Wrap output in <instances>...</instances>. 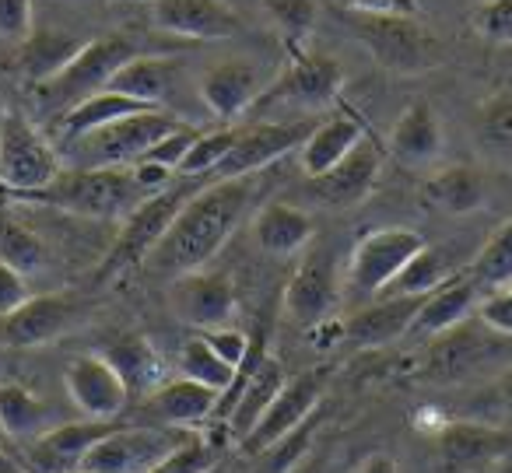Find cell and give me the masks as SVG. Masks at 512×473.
I'll return each instance as SVG.
<instances>
[{
    "instance_id": "6da1fadb",
    "label": "cell",
    "mask_w": 512,
    "mask_h": 473,
    "mask_svg": "<svg viewBox=\"0 0 512 473\" xmlns=\"http://www.w3.org/2000/svg\"><path fill=\"white\" fill-rule=\"evenodd\" d=\"M253 197L256 176L214 179L200 193L193 190L141 267L165 277V281L207 267L225 249V242L235 235V228L242 225Z\"/></svg>"
},
{
    "instance_id": "7a4b0ae2",
    "label": "cell",
    "mask_w": 512,
    "mask_h": 473,
    "mask_svg": "<svg viewBox=\"0 0 512 473\" xmlns=\"http://www.w3.org/2000/svg\"><path fill=\"white\" fill-rule=\"evenodd\" d=\"M144 197H151L137 183L130 165H74L60 169L46 190L32 193L29 200L60 207L67 214L92 221H123Z\"/></svg>"
},
{
    "instance_id": "3957f363",
    "label": "cell",
    "mask_w": 512,
    "mask_h": 473,
    "mask_svg": "<svg viewBox=\"0 0 512 473\" xmlns=\"http://www.w3.org/2000/svg\"><path fill=\"white\" fill-rule=\"evenodd\" d=\"M348 29L390 74H425L442 60L435 36L414 15H365L344 11Z\"/></svg>"
},
{
    "instance_id": "277c9868",
    "label": "cell",
    "mask_w": 512,
    "mask_h": 473,
    "mask_svg": "<svg viewBox=\"0 0 512 473\" xmlns=\"http://www.w3.org/2000/svg\"><path fill=\"white\" fill-rule=\"evenodd\" d=\"M130 57H137V50L127 36L88 39V43L81 46V53L64 67V71L32 88V99H36L39 113L64 116L67 109L78 106L81 99L102 92V88L109 85V78H113Z\"/></svg>"
},
{
    "instance_id": "5b68a950",
    "label": "cell",
    "mask_w": 512,
    "mask_h": 473,
    "mask_svg": "<svg viewBox=\"0 0 512 473\" xmlns=\"http://www.w3.org/2000/svg\"><path fill=\"white\" fill-rule=\"evenodd\" d=\"M57 148L36 130L29 116L18 109L0 106V193L25 197L46 190L60 176Z\"/></svg>"
},
{
    "instance_id": "8992f818",
    "label": "cell",
    "mask_w": 512,
    "mask_h": 473,
    "mask_svg": "<svg viewBox=\"0 0 512 473\" xmlns=\"http://www.w3.org/2000/svg\"><path fill=\"white\" fill-rule=\"evenodd\" d=\"M197 431L165 428V424H141L127 421L116 431H109L102 442H95L85 452L78 470L88 473H148L162 456H169L176 445L193 438Z\"/></svg>"
},
{
    "instance_id": "52a82bcc",
    "label": "cell",
    "mask_w": 512,
    "mask_h": 473,
    "mask_svg": "<svg viewBox=\"0 0 512 473\" xmlns=\"http://www.w3.org/2000/svg\"><path fill=\"white\" fill-rule=\"evenodd\" d=\"M190 193L193 190H179V186L169 190V186H165V190L144 197L141 204L123 218L120 235H116L113 249L106 253V260H102V267L95 277H99V281H113V277L141 267V263L148 260L151 249L158 246V239L165 235V228L172 225V218H176V211L183 207V200L190 197Z\"/></svg>"
},
{
    "instance_id": "ba28073f",
    "label": "cell",
    "mask_w": 512,
    "mask_h": 473,
    "mask_svg": "<svg viewBox=\"0 0 512 473\" xmlns=\"http://www.w3.org/2000/svg\"><path fill=\"white\" fill-rule=\"evenodd\" d=\"M179 127H183L179 116H172L162 106H151L78 137V144L81 155H85V165H134L151 144H158L165 134H172Z\"/></svg>"
},
{
    "instance_id": "9c48e42d",
    "label": "cell",
    "mask_w": 512,
    "mask_h": 473,
    "mask_svg": "<svg viewBox=\"0 0 512 473\" xmlns=\"http://www.w3.org/2000/svg\"><path fill=\"white\" fill-rule=\"evenodd\" d=\"M512 452V431L502 424L446 421L435 438V470L439 473H488Z\"/></svg>"
},
{
    "instance_id": "30bf717a",
    "label": "cell",
    "mask_w": 512,
    "mask_h": 473,
    "mask_svg": "<svg viewBox=\"0 0 512 473\" xmlns=\"http://www.w3.org/2000/svg\"><path fill=\"white\" fill-rule=\"evenodd\" d=\"M323 400V372H302L285 379V386L278 389L267 410L260 414V421L239 438V449L246 456H264L271 452L281 438H288L309 414H316Z\"/></svg>"
},
{
    "instance_id": "8fae6325",
    "label": "cell",
    "mask_w": 512,
    "mask_h": 473,
    "mask_svg": "<svg viewBox=\"0 0 512 473\" xmlns=\"http://www.w3.org/2000/svg\"><path fill=\"white\" fill-rule=\"evenodd\" d=\"M421 246H425V239L411 228H376V232L362 235L348 260V288L362 298H376L386 288V281Z\"/></svg>"
},
{
    "instance_id": "7c38bea8",
    "label": "cell",
    "mask_w": 512,
    "mask_h": 473,
    "mask_svg": "<svg viewBox=\"0 0 512 473\" xmlns=\"http://www.w3.org/2000/svg\"><path fill=\"white\" fill-rule=\"evenodd\" d=\"M316 120H295V123H253L249 130H239L228 148V155L218 162L214 176L218 179H239V176H260L267 165H274L281 155L302 148Z\"/></svg>"
},
{
    "instance_id": "4fadbf2b",
    "label": "cell",
    "mask_w": 512,
    "mask_h": 473,
    "mask_svg": "<svg viewBox=\"0 0 512 473\" xmlns=\"http://www.w3.org/2000/svg\"><path fill=\"white\" fill-rule=\"evenodd\" d=\"M169 305L193 330H214V326L232 323L235 309H239V295H235V284L228 274H214V270L200 267L172 277Z\"/></svg>"
},
{
    "instance_id": "5bb4252c",
    "label": "cell",
    "mask_w": 512,
    "mask_h": 473,
    "mask_svg": "<svg viewBox=\"0 0 512 473\" xmlns=\"http://www.w3.org/2000/svg\"><path fill=\"white\" fill-rule=\"evenodd\" d=\"M379 172H383V151L362 137L334 169L306 179V193L327 211H348V207H358L362 200H369V193L376 190Z\"/></svg>"
},
{
    "instance_id": "9a60e30c",
    "label": "cell",
    "mask_w": 512,
    "mask_h": 473,
    "mask_svg": "<svg viewBox=\"0 0 512 473\" xmlns=\"http://www.w3.org/2000/svg\"><path fill=\"white\" fill-rule=\"evenodd\" d=\"M64 389L74 407L81 410V417H95V421L123 417V410L130 403L127 382L120 379V372L102 354H78V358L67 361Z\"/></svg>"
},
{
    "instance_id": "2e32d148",
    "label": "cell",
    "mask_w": 512,
    "mask_h": 473,
    "mask_svg": "<svg viewBox=\"0 0 512 473\" xmlns=\"http://www.w3.org/2000/svg\"><path fill=\"white\" fill-rule=\"evenodd\" d=\"M148 18L158 32L214 43L242 32V18L228 0H148Z\"/></svg>"
},
{
    "instance_id": "e0dca14e",
    "label": "cell",
    "mask_w": 512,
    "mask_h": 473,
    "mask_svg": "<svg viewBox=\"0 0 512 473\" xmlns=\"http://www.w3.org/2000/svg\"><path fill=\"white\" fill-rule=\"evenodd\" d=\"M341 305L334 260L327 249H313L285 288V316L299 326H323Z\"/></svg>"
},
{
    "instance_id": "ac0fdd59",
    "label": "cell",
    "mask_w": 512,
    "mask_h": 473,
    "mask_svg": "<svg viewBox=\"0 0 512 473\" xmlns=\"http://www.w3.org/2000/svg\"><path fill=\"white\" fill-rule=\"evenodd\" d=\"M344 67L327 53H295L288 71L278 78V85L267 88L260 99L295 102L302 109H323L341 95Z\"/></svg>"
},
{
    "instance_id": "d6986e66",
    "label": "cell",
    "mask_w": 512,
    "mask_h": 473,
    "mask_svg": "<svg viewBox=\"0 0 512 473\" xmlns=\"http://www.w3.org/2000/svg\"><path fill=\"white\" fill-rule=\"evenodd\" d=\"M197 92L204 99V106L214 113V120L235 123L249 106L260 102L267 85L249 60H218V64H211L200 74Z\"/></svg>"
},
{
    "instance_id": "ffe728a7",
    "label": "cell",
    "mask_w": 512,
    "mask_h": 473,
    "mask_svg": "<svg viewBox=\"0 0 512 473\" xmlns=\"http://www.w3.org/2000/svg\"><path fill=\"white\" fill-rule=\"evenodd\" d=\"M120 424V417H113V421H95V417H85V421H67V424H53L50 431H43L39 438H32V466L43 473H67V470H78L81 459H85V452L92 449L95 442H102V438L109 435V431H116Z\"/></svg>"
},
{
    "instance_id": "44dd1931",
    "label": "cell",
    "mask_w": 512,
    "mask_h": 473,
    "mask_svg": "<svg viewBox=\"0 0 512 473\" xmlns=\"http://www.w3.org/2000/svg\"><path fill=\"white\" fill-rule=\"evenodd\" d=\"M218 407V393L193 379H165L155 393L144 400V414L151 417L148 424H165V428H183V431H197L207 417H214Z\"/></svg>"
},
{
    "instance_id": "7402d4cb",
    "label": "cell",
    "mask_w": 512,
    "mask_h": 473,
    "mask_svg": "<svg viewBox=\"0 0 512 473\" xmlns=\"http://www.w3.org/2000/svg\"><path fill=\"white\" fill-rule=\"evenodd\" d=\"M477 302H481V291L470 281V274H453L446 284L421 298L418 312L407 326V337H439V333L467 323L477 312Z\"/></svg>"
},
{
    "instance_id": "603a6c76",
    "label": "cell",
    "mask_w": 512,
    "mask_h": 473,
    "mask_svg": "<svg viewBox=\"0 0 512 473\" xmlns=\"http://www.w3.org/2000/svg\"><path fill=\"white\" fill-rule=\"evenodd\" d=\"M390 151L407 169H432L442 155V127L435 109L425 99H414L404 106L400 120L393 123Z\"/></svg>"
},
{
    "instance_id": "cb8c5ba5",
    "label": "cell",
    "mask_w": 512,
    "mask_h": 473,
    "mask_svg": "<svg viewBox=\"0 0 512 473\" xmlns=\"http://www.w3.org/2000/svg\"><path fill=\"white\" fill-rule=\"evenodd\" d=\"M74 309L60 295H29L11 316H4V344L8 347H43L71 326Z\"/></svg>"
},
{
    "instance_id": "d4e9b609",
    "label": "cell",
    "mask_w": 512,
    "mask_h": 473,
    "mask_svg": "<svg viewBox=\"0 0 512 473\" xmlns=\"http://www.w3.org/2000/svg\"><path fill=\"white\" fill-rule=\"evenodd\" d=\"M488 333H477L467 323H460L453 330L432 337V347H428V375L439 382H456L463 375H470L477 365H484L495 354L498 333L495 337H488Z\"/></svg>"
},
{
    "instance_id": "484cf974",
    "label": "cell",
    "mask_w": 512,
    "mask_h": 473,
    "mask_svg": "<svg viewBox=\"0 0 512 473\" xmlns=\"http://www.w3.org/2000/svg\"><path fill=\"white\" fill-rule=\"evenodd\" d=\"M425 298V295H421ZM421 298H376L365 309L351 312L341 323V337H348L358 347H383L393 340L407 337L414 312H418Z\"/></svg>"
},
{
    "instance_id": "4316f807",
    "label": "cell",
    "mask_w": 512,
    "mask_h": 473,
    "mask_svg": "<svg viewBox=\"0 0 512 473\" xmlns=\"http://www.w3.org/2000/svg\"><path fill=\"white\" fill-rule=\"evenodd\" d=\"M99 354L120 372V379L127 382L130 400H134V396L148 400V396L169 379V368H165L162 354H158V347L151 344L144 333H123L120 340L102 347Z\"/></svg>"
},
{
    "instance_id": "83f0119b",
    "label": "cell",
    "mask_w": 512,
    "mask_h": 473,
    "mask_svg": "<svg viewBox=\"0 0 512 473\" xmlns=\"http://www.w3.org/2000/svg\"><path fill=\"white\" fill-rule=\"evenodd\" d=\"M253 239L267 256H295L316 239V228L302 207L267 200L253 218Z\"/></svg>"
},
{
    "instance_id": "f1b7e54d",
    "label": "cell",
    "mask_w": 512,
    "mask_h": 473,
    "mask_svg": "<svg viewBox=\"0 0 512 473\" xmlns=\"http://www.w3.org/2000/svg\"><path fill=\"white\" fill-rule=\"evenodd\" d=\"M365 137V127L348 113L327 116V120H316V127L309 130V137L302 141V172L306 179L323 176L327 169H334L351 148Z\"/></svg>"
},
{
    "instance_id": "f546056e",
    "label": "cell",
    "mask_w": 512,
    "mask_h": 473,
    "mask_svg": "<svg viewBox=\"0 0 512 473\" xmlns=\"http://www.w3.org/2000/svg\"><path fill=\"white\" fill-rule=\"evenodd\" d=\"M425 197L442 214H474L488 200V179L474 165H446L428 176Z\"/></svg>"
},
{
    "instance_id": "4dcf8cb0",
    "label": "cell",
    "mask_w": 512,
    "mask_h": 473,
    "mask_svg": "<svg viewBox=\"0 0 512 473\" xmlns=\"http://www.w3.org/2000/svg\"><path fill=\"white\" fill-rule=\"evenodd\" d=\"M57 424L53 407L22 382H0V431L8 442H32Z\"/></svg>"
},
{
    "instance_id": "1f68e13d",
    "label": "cell",
    "mask_w": 512,
    "mask_h": 473,
    "mask_svg": "<svg viewBox=\"0 0 512 473\" xmlns=\"http://www.w3.org/2000/svg\"><path fill=\"white\" fill-rule=\"evenodd\" d=\"M81 46H85V39L71 36V32L32 29V36L22 43V60H18V67H22L25 81L36 88V85H43V81H50L53 74L64 71L81 53Z\"/></svg>"
},
{
    "instance_id": "d6a6232c",
    "label": "cell",
    "mask_w": 512,
    "mask_h": 473,
    "mask_svg": "<svg viewBox=\"0 0 512 473\" xmlns=\"http://www.w3.org/2000/svg\"><path fill=\"white\" fill-rule=\"evenodd\" d=\"M141 109H151V106L141 99L113 92V88H102V92L88 95V99H81L78 106H71L60 116V134H64V141H78V137L106 127V123L120 120V116L141 113Z\"/></svg>"
},
{
    "instance_id": "836d02e7",
    "label": "cell",
    "mask_w": 512,
    "mask_h": 473,
    "mask_svg": "<svg viewBox=\"0 0 512 473\" xmlns=\"http://www.w3.org/2000/svg\"><path fill=\"white\" fill-rule=\"evenodd\" d=\"M449 277H453V270H449V260L442 256V249L421 246L418 253L386 281V288L379 291L376 298H421L439 288V284H446Z\"/></svg>"
},
{
    "instance_id": "e575fe53",
    "label": "cell",
    "mask_w": 512,
    "mask_h": 473,
    "mask_svg": "<svg viewBox=\"0 0 512 473\" xmlns=\"http://www.w3.org/2000/svg\"><path fill=\"white\" fill-rule=\"evenodd\" d=\"M172 74H176V64L169 60H155V57H130L120 71L109 78L106 88L120 95H130V99H141L148 106H162V99L169 95Z\"/></svg>"
},
{
    "instance_id": "d590c367",
    "label": "cell",
    "mask_w": 512,
    "mask_h": 473,
    "mask_svg": "<svg viewBox=\"0 0 512 473\" xmlns=\"http://www.w3.org/2000/svg\"><path fill=\"white\" fill-rule=\"evenodd\" d=\"M470 281L477 284V291H495L512 284V218H505L495 232L488 235V242L481 246V253L470 263Z\"/></svg>"
},
{
    "instance_id": "8d00e7d4",
    "label": "cell",
    "mask_w": 512,
    "mask_h": 473,
    "mask_svg": "<svg viewBox=\"0 0 512 473\" xmlns=\"http://www.w3.org/2000/svg\"><path fill=\"white\" fill-rule=\"evenodd\" d=\"M477 137L495 158L512 165V88L491 92L488 99L477 102Z\"/></svg>"
},
{
    "instance_id": "74e56055",
    "label": "cell",
    "mask_w": 512,
    "mask_h": 473,
    "mask_svg": "<svg viewBox=\"0 0 512 473\" xmlns=\"http://www.w3.org/2000/svg\"><path fill=\"white\" fill-rule=\"evenodd\" d=\"M176 368L183 379H193L200 382V386L214 389V393H225L228 386H232L235 379V368L228 365L225 358H218L214 354V347L204 340V333L200 337H190L183 347H179V358H176Z\"/></svg>"
},
{
    "instance_id": "f35d334b",
    "label": "cell",
    "mask_w": 512,
    "mask_h": 473,
    "mask_svg": "<svg viewBox=\"0 0 512 473\" xmlns=\"http://www.w3.org/2000/svg\"><path fill=\"white\" fill-rule=\"evenodd\" d=\"M235 134L239 130L232 127V123H225V127H214V130H200L197 141L190 144V151H186V158L179 162V176L193 179V176H207V172L218 169V162L228 155V148H232Z\"/></svg>"
},
{
    "instance_id": "ab89813d",
    "label": "cell",
    "mask_w": 512,
    "mask_h": 473,
    "mask_svg": "<svg viewBox=\"0 0 512 473\" xmlns=\"http://www.w3.org/2000/svg\"><path fill=\"white\" fill-rule=\"evenodd\" d=\"M256 8L264 11L267 22L281 32L292 46L309 39L316 25V0H253Z\"/></svg>"
},
{
    "instance_id": "60d3db41",
    "label": "cell",
    "mask_w": 512,
    "mask_h": 473,
    "mask_svg": "<svg viewBox=\"0 0 512 473\" xmlns=\"http://www.w3.org/2000/svg\"><path fill=\"white\" fill-rule=\"evenodd\" d=\"M0 260L11 263L15 270H22V274H32V270L43 267L46 246L25 225H18L11 218H0Z\"/></svg>"
},
{
    "instance_id": "b9f144b4",
    "label": "cell",
    "mask_w": 512,
    "mask_h": 473,
    "mask_svg": "<svg viewBox=\"0 0 512 473\" xmlns=\"http://www.w3.org/2000/svg\"><path fill=\"white\" fill-rule=\"evenodd\" d=\"M214 466H218V449L200 435H193L183 445H176L169 456L158 459L148 473H211Z\"/></svg>"
},
{
    "instance_id": "7bdbcfd3",
    "label": "cell",
    "mask_w": 512,
    "mask_h": 473,
    "mask_svg": "<svg viewBox=\"0 0 512 473\" xmlns=\"http://www.w3.org/2000/svg\"><path fill=\"white\" fill-rule=\"evenodd\" d=\"M467 410L474 421H488V424L512 421V368H505L498 379H491L488 386L474 396V403H470Z\"/></svg>"
},
{
    "instance_id": "ee69618b",
    "label": "cell",
    "mask_w": 512,
    "mask_h": 473,
    "mask_svg": "<svg viewBox=\"0 0 512 473\" xmlns=\"http://www.w3.org/2000/svg\"><path fill=\"white\" fill-rule=\"evenodd\" d=\"M474 32L488 43L509 46L512 43V0H484L470 18Z\"/></svg>"
},
{
    "instance_id": "f6af8a7d",
    "label": "cell",
    "mask_w": 512,
    "mask_h": 473,
    "mask_svg": "<svg viewBox=\"0 0 512 473\" xmlns=\"http://www.w3.org/2000/svg\"><path fill=\"white\" fill-rule=\"evenodd\" d=\"M197 134L200 130L197 127H190V123H183L179 130H172V134H165L158 144H151L148 151H144L137 162H151V165H162V169H169V172H176L179 169V162L186 158V151H190V144L197 141Z\"/></svg>"
},
{
    "instance_id": "bcb514c9",
    "label": "cell",
    "mask_w": 512,
    "mask_h": 473,
    "mask_svg": "<svg viewBox=\"0 0 512 473\" xmlns=\"http://www.w3.org/2000/svg\"><path fill=\"white\" fill-rule=\"evenodd\" d=\"M477 319L484 330L498 333V337H512V284L495 291H484L477 302Z\"/></svg>"
},
{
    "instance_id": "7dc6e473",
    "label": "cell",
    "mask_w": 512,
    "mask_h": 473,
    "mask_svg": "<svg viewBox=\"0 0 512 473\" xmlns=\"http://www.w3.org/2000/svg\"><path fill=\"white\" fill-rule=\"evenodd\" d=\"M32 29V0H0V43L22 46Z\"/></svg>"
},
{
    "instance_id": "c3c4849f",
    "label": "cell",
    "mask_w": 512,
    "mask_h": 473,
    "mask_svg": "<svg viewBox=\"0 0 512 473\" xmlns=\"http://www.w3.org/2000/svg\"><path fill=\"white\" fill-rule=\"evenodd\" d=\"M200 333H204V340L214 347V354H218V358H225L235 372H239V365L249 358V351H253V340H249L242 330H235L232 323L214 326V330H200Z\"/></svg>"
},
{
    "instance_id": "681fc988",
    "label": "cell",
    "mask_w": 512,
    "mask_h": 473,
    "mask_svg": "<svg viewBox=\"0 0 512 473\" xmlns=\"http://www.w3.org/2000/svg\"><path fill=\"white\" fill-rule=\"evenodd\" d=\"M22 302H29V284H25V274L11 267V263L0 260V319L11 316Z\"/></svg>"
},
{
    "instance_id": "f907efd6",
    "label": "cell",
    "mask_w": 512,
    "mask_h": 473,
    "mask_svg": "<svg viewBox=\"0 0 512 473\" xmlns=\"http://www.w3.org/2000/svg\"><path fill=\"white\" fill-rule=\"evenodd\" d=\"M341 11H365V15H418V0H334Z\"/></svg>"
},
{
    "instance_id": "816d5d0a",
    "label": "cell",
    "mask_w": 512,
    "mask_h": 473,
    "mask_svg": "<svg viewBox=\"0 0 512 473\" xmlns=\"http://www.w3.org/2000/svg\"><path fill=\"white\" fill-rule=\"evenodd\" d=\"M355 473H400V466H397V459L393 456H386V452H376V456H369L362 466H358Z\"/></svg>"
},
{
    "instance_id": "f5cc1de1",
    "label": "cell",
    "mask_w": 512,
    "mask_h": 473,
    "mask_svg": "<svg viewBox=\"0 0 512 473\" xmlns=\"http://www.w3.org/2000/svg\"><path fill=\"white\" fill-rule=\"evenodd\" d=\"M288 473H334V470H330V463L323 456H309L306 452V456H302Z\"/></svg>"
},
{
    "instance_id": "db71d44e",
    "label": "cell",
    "mask_w": 512,
    "mask_h": 473,
    "mask_svg": "<svg viewBox=\"0 0 512 473\" xmlns=\"http://www.w3.org/2000/svg\"><path fill=\"white\" fill-rule=\"evenodd\" d=\"M0 473H25L22 466L15 463V456H11L8 449H0Z\"/></svg>"
},
{
    "instance_id": "11a10c76",
    "label": "cell",
    "mask_w": 512,
    "mask_h": 473,
    "mask_svg": "<svg viewBox=\"0 0 512 473\" xmlns=\"http://www.w3.org/2000/svg\"><path fill=\"white\" fill-rule=\"evenodd\" d=\"M0 449H8V438H4V431H0Z\"/></svg>"
},
{
    "instance_id": "9f6ffc18",
    "label": "cell",
    "mask_w": 512,
    "mask_h": 473,
    "mask_svg": "<svg viewBox=\"0 0 512 473\" xmlns=\"http://www.w3.org/2000/svg\"><path fill=\"white\" fill-rule=\"evenodd\" d=\"M67 473H88V470H67Z\"/></svg>"
}]
</instances>
